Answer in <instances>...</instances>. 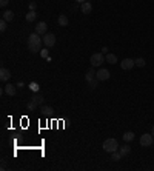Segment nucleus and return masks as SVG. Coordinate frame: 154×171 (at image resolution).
Wrapping results in <instances>:
<instances>
[{
  "label": "nucleus",
  "mask_w": 154,
  "mask_h": 171,
  "mask_svg": "<svg viewBox=\"0 0 154 171\" xmlns=\"http://www.w3.org/2000/svg\"><path fill=\"white\" fill-rule=\"evenodd\" d=\"M2 19H5L6 22H12V19H14V12L12 11H3V14H2Z\"/></svg>",
  "instance_id": "nucleus-13"
},
{
  "label": "nucleus",
  "mask_w": 154,
  "mask_h": 171,
  "mask_svg": "<svg viewBox=\"0 0 154 171\" xmlns=\"http://www.w3.org/2000/svg\"><path fill=\"white\" fill-rule=\"evenodd\" d=\"M43 45H45L46 48L54 46V45H56V36H54L52 33H46V34L43 36Z\"/></svg>",
  "instance_id": "nucleus-5"
},
{
  "label": "nucleus",
  "mask_w": 154,
  "mask_h": 171,
  "mask_svg": "<svg viewBox=\"0 0 154 171\" xmlns=\"http://www.w3.org/2000/svg\"><path fill=\"white\" fill-rule=\"evenodd\" d=\"M134 63H136V65H137V66H140V68H143V66H145V63H147V62H145V59H142V57H137V59H136V60H134Z\"/></svg>",
  "instance_id": "nucleus-23"
},
{
  "label": "nucleus",
  "mask_w": 154,
  "mask_h": 171,
  "mask_svg": "<svg viewBox=\"0 0 154 171\" xmlns=\"http://www.w3.org/2000/svg\"><path fill=\"white\" fill-rule=\"evenodd\" d=\"M103 62H105V54H102V52H96V54H93L91 59H89V63H91L93 68H94V66H102Z\"/></svg>",
  "instance_id": "nucleus-3"
},
{
  "label": "nucleus",
  "mask_w": 154,
  "mask_h": 171,
  "mask_svg": "<svg viewBox=\"0 0 154 171\" xmlns=\"http://www.w3.org/2000/svg\"><path fill=\"white\" fill-rule=\"evenodd\" d=\"M153 140H154V136L151 133H150V134L145 133V134L140 136V145L145 146V148H147V146H151V145H153Z\"/></svg>",
  "instance_id": "nucleus-4"
},
{
  "label": "nucleus",
  "mask_w": 154,
  "mask_h": 171,
  "mask_svg": "<svg viewBox=\"0 0 154 171\" xmlns=\"http://www.w3.org/2000/svg\"><path fill=\"white\" fill-rule=\"evenodd\" d=\"M134 65H136V63H134V60H133V59H123V60L120 62V68H122V70H125V71L131 70Z\"/></svg>",
  "instance_id": "nucleus-7"
},
{
  "label": "nucleus",
  "mask_w": 154,
  "mask_h": 171,
  "mask_svg": "<svg viewBox=\"0 0 154 171\" xmlns=\"http://www.w3.org/2000/svg\"><path fill=\"white\" fill-rule=\"evenodd\" d=\"M6 23H8V22H6L5 19H2V20H0V31H2V33H5V31H6Z\"/></svg>",
  "instance_id": "nucleus-25"
},
{
  "label": "nucleus",
  "mask_w": 154,
  "mask_h": 171,
  "mask_svg": "<svg viewBox=\"0 0 154 171\" xmlns=\"http://www.w3.org/2000/svg\"><path fill=\"white\" fill-rule=\"evenodd\" d=\"M80 11H82L83 14H89V12L93 11V5H91L89 2H83V3L80 5Z\"/></svg>",
  "instance_id": "nucleus-9"
},
{
  "label": "nucleus",
  "mask_w": 154,
  "mask_h": 171,
  "mask_svg": "<svg viewBox=\"0 0 154 171\" xmlns=\"http://www.w3.org/2000/svg\"><path fill=\"white\" fill-rule=\"evenodd\" d=\"M29 89L34 91V92H37L38 89H40V86H38V83H36V82H31V83H29Z\"/></svg>",
  "instance_id": "nucleus-24"
},
{
  "label": "nucleus",
  "mask_w": 154,
  "mask_h": 171,
  "mask_svg": "<svg viewBox=\"0 0 154 171\" xmlns=\"http://www.w3.org/2000/svg\"><path fill=\"white\" fill-rule=\"evenodd\" d=\"M151 134L154 136V125H153V128H151Z\"/></svg>",
  "instance_id": "nucleus-33"
},
{
  "label": "nucleus",
  "mask_w": 154,
  "mask_h": 171,
  "mask_svg": "<svg viewBox=\"0 0 154 171\" xmlns=\"http://www.w3.org/2000/svg\"><path fill=\"white\" fill-rule=\"evenodd\" d=\"M96 71H94V68H91V70H88L86 71V74H85V80L86 82H89V80H93V79H96Z\"/></svg>",
  "instance_id": "nucleus-14"
},
{
  "label": "nucleus",
  "mask_w": 154,
  "mask_h": 171,
  "mask_svg": "<svg viewBox=\"0 0 154 171\" xmlns=\"http://www.w3.org/2000/svg\"><path fill=\"white\" fill-rule=\"evenodd\" d=\"M9 77H11V73H9V70H6V68H2V70H0V80H2V82H8V80H9Z\"/></svg>",
  "instance_id": "nucleus-10"
},
{
  "label": "nucleus",
  "mask_w": 154,
  "mask_h": 171,
  "mask_svg": "<svg viewBox=\"0 0 154 171\" xmlns=\"http://www.w3.org/2000/svg\"><path fill=\"white\" fill-rule=\"evenodd\" d=\"M120 159H122V154H120V151H114V153H111V160L117 162V160H120Z\"/></svg>",
  "instance_id": "nucleus-22"
},
{
  "label": "nucleus",
  "mask_w": 154,
  "mask_h": 171,
  "mask_svg": "<svg viewBox=\"0 0 154 171\" xmlns=\"http://www.w3.org/2000/svg\"><path fill=\"white\" fill-rule=\"evenodd\" d=\"M42 43H43V39L40 37V34H37L36 31L28 37V49L31 52H40L42 51Z\"/></svg>",
  "instance_id": "nucleus-1"
},
{
  "label": "nucleus",
  "mask_w": 154,
  "mask_h": 171,
  "mask_svg": "<svg viewBox=\"0 0 154 171\" xmlns=\"http://www.w3.org/2000/svg\"><path fill=\"white\" fill-rule=\"evenodd\" d=\"M122 137H123V140H125V142H131V140L134 139V133H133V131H126Z\"/></svg>",
  "instance_id": "nucleus-18"
},
{
  "label": "nucleus",
  "mask_w": 154,
  "mask_h": 171,
  "mask_svg": "<svg viewBox=\"0 0 154 171\" xmlns=\"http://www.w3.org/2000/svg\"><path fill=\"white\" fill-rule=\"evenodd\" d=\"M117 148H119V143H117L116 139H106V140L103 142V150H105L106 153H110V154L117 151Z\"/></svg>",
  "instance_id": "nucleus-2"
},
{
  "label": "nucleus",
  "mask_w": 154,
  "mask_h": 171,
  "mask_svg": "<svg viewBox=\"0 0 154 171\" xmlns=\"http://www.w3.org/2000/svg\"><path fill=\"white\" fill-rule=\"evenodd\" d=\"M77 3H83V2H85V0H76Z\"/></svg>",
  "instance_id": "nucleus-32"
},
{
  "label": "nucleus",
  "mask_w": 154,
  "mask_h": 171,
  "mask_svg": "<svg viewBox=\"0 0 154 171\" xmlns=\"http://www.w3.org/2000/svg\"><path fill=\"white\" fill-rule=\"evenodd\" d=\"M36 8H37L36 2H31V3H29V11H36Z\"/></svg>",
  "instance_id": "nucleus-28"
},
{
  "label": "nucleus",
  "mask_w": 154,
  "mask_h": 171,
  "mask_svg": "<svg viewBox=\"0 0 154 171\" xmlns=\"http://www.w3.org/2000/svg\"><path fill=\"white\" fill-rule=\"evenodd\" d=\"M102 54H105V56L108 54V48H106V46H103V48H102Z\"/></svg>",
  "instance_id": "nucleus-29"
},
{
  "label": "nucleus",
  "mask_w": 154,
  "mask_h": 171,
  "mask_svg": "<svg viewBox=\"0 0 154 171\" xmlns=\"http://www.w3.org/2000/svg\"><path fill=\"white\" fill-rule=\"evenodd\" d=\"M110 76H111V73H110L108 70H105V68H100V70L97 71V74H96V77H97L100 82L108 80V79H110Z\"/></svg>",
  "instance_id": "nucleus-6"
},
{
  "label": "nucleus",
  "mask_w": 154,
  "mask_h": 171,
  "mask_svg": "<svg viewBox=\"0 0 154 171\" xmlns=\"http://www.w3.org/2000/svg\"><path fill=\"white\" fill-rule=\"evenodd\" d=\"M153 146H154V140H153Z\"/></svg>",
  "instance_id": "nucleus-34"
},
{
  "label": "nucleus",
  "mask_w": 154,
  "mask_h": 171,
  "mask_svg": "<svg viewBox=\"0 0 154 171\" xmlns=\"http://www.w3.org/2000/svg\"><path fill=\"white\" fill-rule=\"evenodd\" d=\"M40 113H42V114H51V113H52V108H51V106L40 105Z\"/></svg>",
  "instance_id": "nucleus-20"
},
{
  "label": "nucleus",
  "mask_w": 154,
  "mask_h": 171,
  "mask_svg": "<svg viewBox=\"0 0 154 171\" xmlns=\"http://www.w3.org/2000/svg\"><path fill=\"white\" fill-rule=\"evenodd\" d=\"M36 19H37V12H36V11L26 12V22H34Z\"/></svg>",
  "instance_id": "nucleus-17"
},
{
  "label": "nucleus",
  "mask_w": 154,
  "mask_h": 171,
  "mask_svg": "<svg viewBox=\"0 0 154 171\" xmlns=\"http://www.w3.org/2000/svg\"><path fill=\"white\" fill-rule=\"evenodd\" d=\"M40 56H42L43 59H48V49H42V51H40Z\"/></svg>",
  "instance_id": "nucleus-27"
},
{
  "label": "nucleus",
  "mask_w": 154,
  "mask_h": 171,
  "mask_svg": "<svg viewBox=\"0 0 154 171\" xmlns=\"http://www.w3.org/2000/svg\"><path fill=\"white\" fill-rule=\"evenodd\" d=\"M8 2H9V0H0V5H2V6H6Z\"/></svg>",
  "instance_id": "nucleus-30"
},
{
  "label": "nucleus",
  "mask_w": 154,
  "mask_h": 171,
  "mask_svg": "<svg viewBox=\"0 0 154 171\" xmlns=\"http://www.w3.org/2000/svg\"><path fill=\"white\" fill-rule=\"evenodd\" d=\"M99 82H100V80L96 77V79L89 80V82H88V85H89V88H91V89H94V88H97V86H99Z\"/></svg>",
  "instance_id": "nucleus-21"
},
{
  "label": "nucleus",
  "mask_w": 154,
  "mask_h": 171,
  "mask_svg": "<svg viewBox=\"0 0 154 171\" xmlns=\"http://www.w3.org/2000/svg\"><path fill=\"white\" fill-rule=\"evenodd\" d=\"M31 100H33L34 103H37L38 106H40L42 103H43V97H42L40 94H36V96H33V97H31Z\"/></svg>",
  "instance_id": "nucleus-19"
},
{
  "label": "nucleus",
  "mask_w": 154,
  "mask_h": 171,
  "mask_svg": "<svg viewBox=\"0 0 154 171\" xmlns=\"http://www.w3.org/2000/svg\"><path fill=\"white\" fill-rule=\"evenodd\" d=\"M46 26H48V25H46L45 22H38L37 25H36V33L40 34V36H45V34H46Z\"/></svg>",
  "instance_id": "nucleus-8"
},
{
  "label": "nucleus",
  "mask_w": 154,
  "mask_h": 171,
  "mask_svg": "<svg viewBox=\"0 0 154 171\" xmlns=\"http://www.w3.org/2000/svg\"><path fill=\"white\" fill-rule=\"evenodd\" d=\"M17 88H20V89H22V88H23V86H25V83H23V82H19V83H17Z\"/></svg>",
  "instance_id": "nucleus-31"
},
{
  "label": "nucleus",
  "mask_w": 154,
  "mask_h": 171,
  "mask_svg": "<svg viewBox=\"0 0 154 171\" xmlns=\"http://www.w3.org/2000/svg\"><path fill=\"white\" fill-rule=\"evenodd\" d=\"M16 88H17L16 85H12V83H8V85H5L3 91H5L8 96H16Z\"/></svg>",
  "instance_id": "nucleus-11"
},
{
  "label": "nucleus",
  "mask_w": 154,
  "mask_h": 171,
  "mask_svg": "<svg viewBox=\"0 0 154 171\" xmlns=\"http://www.w3.org/2000/svg\"><path fill=\"white\" fill-rule=\"evenodd\" d=\"M57 22H59V25H60V26H68V17H66L65 14H62V16H59V19H57Z\"/></svg>",
  "instance_id": "nucleus-16"
},
{
  "label": "nucleus",
  "mask_w": 154,
  "mask_h": 171,
  "mask_svg": "<svg viewBox=\"0 0 154 171\" xmlns=\"http://www.w3.org/2000/svg\"><path fill=\"white\" fill-rule=\"evenodd\" d=\"M37 106H38V105H37V103H34L33 100L28 103V110H29V111H36V110H37Z\"/></svg>",
  "instance_id": "nucleus-26"
},
{
  "label": "nucleus",
  "mask_w": 154,
  "mask_h": 171,
  "mask_svg": "<svg viewBox=\"0 0 154 171\" xmlns=\"http://www.w3.org/2000/svg\"><path fill=\"white\" fill-rule=\"evenodd\" d=\"M105 62H108L110 65H116V63H117V56H116V54H110V52H108V54L105 56Z\"/></svg>",
  "instance_id": "nucleus-12"
},
{
  "label": "nucleus",
  "mask_w": 154,
  "mask_h": 171,
  "mask_svg": "<svg viewBox=\"0 0 154 171\" xmlns=\"http://www.w3.org/2000/svg\"><path fill=\"white\" fill-rule=\"evenodd\" d=\"M120 154H122V157H125V156H128L129 153H131V146L129 145H123V146H120Z\"/></svg>",
  "instance_id": "nucleus-15"
}]
</instances>
